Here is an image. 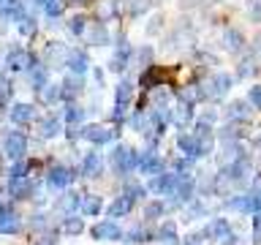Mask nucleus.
I'll list each match as a JSON object with an SVG mask.
<instances>
[{
	"instance_id": "nucleus-11",
	"label": "nucleus",
	"mask_w": 261,
	"mask_h": 245,
	"mask_svg": "<svg viewBox=\"0 0 261 245\" xmlns=\"http://www.w3.org/2000/svg\"><path fill=\"white\" fill-rule=\"evenodd\" d=\"M19 232V218L16 215H3L0 218V235H14Z\"/></svg>"
},
{
	"instance_id": "nucleus-13",
	"label": "nucleus",
	"mask_w": 261,
	"mask_h": 245,
	"mask_svg": "<svg viewBox=\"0 0 261 245\" xmlns=\"http://www.w3.org/2000/svg\"><path fill=\"white\" fill-rule=\"evenodd\" d=\"M82 207H85L87 215H98L101 213V199H98V196H87V199L82 202Z\"/></svg>"
},
{
	"instance_id": "nucleus-14",
	"label": "nucleus",
	"mask_w": 261,
	"mask_h": 245,
	"mask_svg": "<svg viewBox=\"0 0 261 245\" xmlns=\"http://www.w3.org/2000/svg\"><path fill=\"white\" fill-rule=\"evenodd\" d=\"M33 118V109L27 107V104H19V107H14V120L16 122H27Z\"/></svg>"
},
{
	"instance_id": "nucleus-23",
	"label": "nucleus",
	"mask_w": 261,
	"mask_h": 245,
	"mask_svg": "<svg viewBox=\"0 0 261 245\" xmlns=\"http://www.w3.org/2000/svg\"><path fill=\"white\" fill-rule=\"evenodd\" d=\"M71 63H74V68H77V71H82V68L87 66V63H85V57H82V55H71Z\"/></svg>"
},
{
	"instance_id": "nucleus-17",
	"label": "nucleus",
	"mask_w": 261,
	"mask_h": 245,
	"mask_svg": "<svg viewBox=\"0 0 261 245\" xmlns=\"http://www.w3.org/2000/svg\"><path fill=\"white\" fill-rule=\"evenodd\" d=\"M63 229H66L68 235H79V232H82V221L79 218H68L66 224H63Z\"/></svg>"
},
{
	"instance_id": "nucleus-6",
	"label": "nucleus",
	"mask_w": 261,
	"mask_h": 245,
	"mask_svg": "<svg viewBox=\"0 0 261 245\" xmlns=\"http://www.w3.org/2000/svg\"><path fill=\"white\" fill-rule=\"evenodd\" d=\"M25 136L22 133H11L8 139H5V153L11 155V158H19V155H25Z\"/></svg>"
},
{
	"instance_id": "nucleus-9",
	"label": "nucleus",
	"mask_w": 261,
	"mask_h": 245,
	"mask_svg": "<svg viewBox=\"0 0 261 245\" xmlns=\"http://www.w3.org/2000/svg\"><path fill=\"white\" fill-rule=\"evenodd\" d=\"M101 166H103L101 155L98 153H87V158H85V174L87 177H98V174H101Z\"/></svg>"
},
{
	"instance_id": "nucleus-24",
	"label": "nucleus",
	"mask_w": 261,
	"mask_h": 245,
	"mask_svg": "<svg viewBox=\"0 0 261 245\" xmlns=\"http://www.w3.org/2000/svg\"><path fill=\"white\" fill-rule=\"evenodd\" d=\"M66 118H68V120H79V118H82V112H79L77 107H71V112H68Z\"/></svg>"
},
{
	"instance_id": "nucleus-1",
	"label": "nucleus",
	"mask_w": 261,
	"mask_h": 245,
	"mask_svg": "<svg viewBox=\"0 0 261 245\" xmlns=\"http://www.w3.org/2000/svg\"><path fill=\"white\" fill-rule=\"evenodd\" d=\"M179 147L185 150V153L190 155V158H196V155H207L212 147V133L207 125H199L193 133H185V136H179Z\"/></svg>"
},
{
	"instance_id": "nucleus-2",
	"label": "nucleus",
	"mask_w": 261,
	"mask_h": 245,
	"mask_svg": "<svg viewBox=\"0 0 261 245\" xmlns=\"http://www.w3.org/2000/svg\"><path fill=\"white\" fill-rule=\"evenodd\" d=\"M229 207L242 210V213H261V194H245L240 199H231Z\"/></svg>"
},
{
	"instance_id": "nucleus-3",
	"label": "nucleus",
	"mask_w": 261,
	"mask_h": 245,
	"mask_svg": "<svg viewBox=\"0 0 261 245\" xmlns=\"http://www.w3.org/2000/svg\"><path fill=\"white\" fill-rule=\"evenodd\" d=\"M112 163L120 172H131V169L136 166V155H133V150H128V147H117L112 155Z\"/></svg>"
},
{
	"instance_id": "nucleus-16",
	"label": "nucleus",
	"mask_w": 261,
	"mask_h": 245,
	"mask_svg": "<svg viewBox=\"0 0 261 245\" xmlns=\"http://www.w3.org/2000/svg\"><path fill=\"white\" fill-rule=\"evenodd\" d=\"M231 118H242V120H245L248 118V115H251V112H248V104H240V101H237V104H231Z\"/></svg>"
},
{
	"instance_id": "nucleus-5",
	"label": "nucleus",
	"mask_w": 261,
	"mask_h": 245,
	"mask_svg": "<svg viewBox=\"0 0 261 245\" xmlns=\"http://www.w3.org/2000/svg\"><path fill=\"white\" fill-rule=\"evenodd\" d=\"M204 235L207 237H212V240H218V243H223V240H231V229H229V224H226L223 218H218V221H212L210 226L204 229Z\"/></svg>"
},
{
	"instance_id": "nucleus-10",
	"label": "nucleus",
	"mask_w": 261,
	"mask_h": 245,
	"mask_svg": "<svg viewBox=\"0 0 261 245\" xmlns=\"http://www.w3.org/2000/svg\"><path fill=\"white\" fill-rule=\"evenodd\" d=\"M68 183H71V172H68V169H63V166L52 169V174H49V185H55V188H66Z\"/></svg>"
},
{
	"instance_id": "nucleus-26",
	"label": "nucleus",
	"mask_w": 261,
	"mask_h": 245,
	"mask_svg": "<svg viewBox=\"0 0 261 245\" xmlns=\"http://www.w3.org/2000/svg\"><path fill=\"white\" fill-rule=\"evenodd\" d=\"M253 235H256V243H261V213H259V218H256V232H253Z\"/></svg>"
},
{
	"instance_id": "nucleus-25",
	"label": "nucleus",
	"mask_w": 261,
	"mask_h": 245,
	"mask_svg": "<svg viewBox=\"0 0 261 245\" xmlns=\"http://www.w3.org/2000/svg\"><path fill=\"white\" fill-rule=\"evenodd\" d=\"M161 210H164V207H161V204H153V207H147V218H153V215H158Z\"/></svg>"
},
{
	"instance_id": "nucleus-8",
	"label": "nucleus",
	"mask_w": 261,
	"mask_h": 245,
	"mask_svg": "<svg viewBox=\"0 0 261 245\" xmlns=\"http://www.w3.org/2000/svg\"><path fill=\"white\" fill-rule=\"evenodd\" d=\"M85 136L95 144H103L112 139V131H106V128H101V125H90V128H85Z\"/></svg>"
},
{
	"instance_id": "nucleus-18",
	"label": "nucleus",
	"mask_w": 261,
	"mask_h": 245,
	"mask_svg": "<svg viewBox=\"0 0 261 245\" xmlns=\"http://www.w3.org/2000/svg\"><path fill=\"white\" fill-rule=\"evenodd\" d=\"M8 63H11V66H14V68H25V63H27V55H25V52H14V55L8 57Z\"/></svg>"
},
{
	"instance_id": "nucleus-12",
	"label": "nucleus",
	"mask_w": 261,
	"mask_h": 245,
	"mask_svg": "<svg viewBox=\"0 0 261 245\" xmlns=\"http://www.w3.org/2000/svg\"><path fill=\"white\" fill-rule=\"evenodd\" d=\"M229 85H231V79L226 77V74H220V77L212 79V90H207L210 96H223L226 90H229Z\"/></svg>"
},
{
	"instance_id": "nucleus-7",
	"label": "nucleus",
	"mask_w": 261,
	"mask_h": 245,
	"mask_svg": "<svg viewBox=\"0 0 261 245\" xmlns=\"http://www.w3.org/2000/svg\"><path fill=\"white\" fill-rule=\"evenodd\" d=\"M131 207H133V196H120L117 202H112L109 204V215L112 218H120V215H125V213H131Z\"/></svg>"
},
{
	"instance_id": "nucleus-27",
	"label": "nucleus",
	"mask_w": 261,
	"mask_h": 245,
	"mask_svg": "<svg viewBox=\"0 0 261 245\" xmlns=\"http://www.w3.org/2000/svg\"><path fill=\"white\" fill-rule=\"evenodd\" d=\"M199 240H201V235H190L188 237V245H199Z\"/></svg>"
},
{
	"instance_id": "nucleus-19",
	"label": "nucleus",
	"mask_w": 261,
	"mask_h": 245,
	"mask_svg": "<svg viewBox=\"0 0 261 245\" xmlns=\"http://www.w3.org/2000/svg\"><path fill=\"white\" fill-rule=\"evenodd\" d=\"M248 101L253 104L256 109H261V85H256V87H251V96H248Z\"/></svg>"
},
{
	"instance_id": "nucleus-21",
	"label": "nucleus",
	"mask_w": 261,
	"mask_h": 245,
	"mask_svg": "<svg viewBox=\"0 0 261 245\" xmlns=\"http://www.w3.org/2000/svg\"><path fill=\"white\" fill-rule=\"evenodd\" d=\"M144 237H147V235H144L142 229H133V232H128V243H131V240H133V243H144Z\"/></svg>"
},
{
	"instance_id": "nucleus-20",
	"label": "nucleus",
	"mask_w": 261,
	"mask_h": 245,
	"mask_svg": "<svg viewBox=\"0 0 261 245\" xmlns=\"http://www.w3.org/2000/svg\"><path fill=\"white\" fill-rule=\"evenodd\" d=\"M41 133H44V136H52V133H57V120L41 122Z\"/></svg>"
},
{
	"instance_id": "nucleus-22",
	"label": "nucleus",
	"mask_w": 261,
	"mask_h": 245,
	"mask_svg": "<svg viewBox=\"0 0 261 245\" xmlns=\"http://www.w3.org/2000/svg\"><path fill=\"white\" fill-rule=\"evenodd\" d=\"M77 199H74V194H66V199H60V210H71Z\"/></svg>"
},
{
	"instance_id": "nucleus-15",
	"label": "nucleus",
	"mask_w": 261,
	"mask_h": 245,
	"mask_svg": "<svg viewBox=\"0 0 261 245\" xmlns=\"http://www.w3.org/2000/svg\"><path fill=\"white\" fill-rule=\"evenodd\" d=\"M177 112H172V118L177 120V122H185V120H190V109H188V104H177Z\"/></svg>"
},
{
	"instance_id": "nucleus-4",
	"label": "nucleus",
	"mask_w": 261,
	"mask_h": 245,
	"mask_svg": "<svg viewBox=\"0 0 261 245\" xmlns=\"http://www.w3.org/2000/svg\"><path fill=\"white\" fill-rule=\"evenodd\" d=\"M120 226L114 224V221H103V224H98L95 229H92V237L95 240H120Z\"/></svg>"
}]
</instances>
